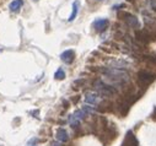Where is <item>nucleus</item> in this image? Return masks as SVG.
<instances>
[{
  "mask_svg": "<svg viewBox=\"0 0 156 146\" xmlns=\"http://www.w3.org/2000/svg\"><path fill=\"white\" fill-rule=\"evenodd\" d=\"M135 38H136V41H139V42L143 43V44H147V43H150V42L154 40V38L151 37V34H150L147 31H144V30L135 32Z\"/></svg>",
  "mask_w": 156,
  "mask_h": 146,
  "instance_id": "obj_4",
  "label": "nucleus"
},
{
  "mask_svg": "<svg viewBox=\"0 0 156 146\" xmlns=\"http://www.w3.org/2000/svg\"><path fill=\"white\" fill-rule=\"evenodd\" d=\"M143 60L150 65H154L156 66V55H144L143 57Z\"/></svg>",
  "mask_w": 156,
  "mask_h": 146,
  "instance_id": "obj_12",
  "label": "nucleus"
},
{
  "mask_svg": "<svg viewBox=\"0 0 156 146\" xmlns=\"http://www.w3.org/2000/svg\"><path fill=\"white\" fill-rule=\"evenodd\" d=\"M60 59L65 64H71L74 61V59H75V52L73 49H68V50H65V52H63L60 54Z\"/></svg>",
  "mask_w": 156,
  "mask_h": 146,
  "instance_id": "obj_5",
  "label": "nucleus"
},
{
  "mask_svg": "<svg viewBox=\"0 0 156 146\" xmlns=\"http://www.w3.org/2000/svg\"><path fill=\"white\" fill-rule=\"evenodd\" d=\"M55 137H57V140H58V141H60V142H66V141L69 140V135H68L66 130H65V129H63V128H59V129L57 130Z\"/></svg>",
  "mask_w": 156,
  "mask_h": 146,
  "instance_id": "obj_9",
  "label": "nucleus"
},
{
  "mask_svg": "<svg viewBox=\"0 0 156 146\" xmlns=\"http://www.w3.org/2000/svg\"><path fill=\"white\" fill-rule=\"evenodd\" d=\"M2 50H3V49H0V52H2Z\"/></svg>",
  "mask_w": 156,
  "mask_h": 146,
  "instance_id": "obj_18",
  "label": "nucleus"
},
{
  "mask_svg": "<svg viewBox=\"0 0 156 146\" xmlns=\"http://www.w3.org/2000/svg\"><path fill=\"white\" fill-rule=\"evenodd\" d=\"M22 5H23V0H12V2L10 3V5H9V9L12 12H16L22 8Z\"/></svg>",
  "mask_w": 156,
  "mask_h": 146,
  "instance_id": "obj_10",
  "label": "nucleus"
},
{
  "mask_svg": "<svg viewBox=\"0 0 156 146\" xmlns=\"http://www.w3.org/2000/svg\"><path fill=\"white\" fill-rule=\"evenodd\" d=\"M107 26H108V20H106V19H98V20H96L95 22H94V27H95V30L96 31H105L106 28H107Z\"/></svg>",
  "mask_w": 156,
  "mask_h": 146,
  "instance_id": "obj_8",
  "label": "nucleus"
},
{
  "mask_svg": "<svg viewBox=\"0 0 156 146\" xmlns=\"http://www.w3.org/2000/svg\"><path fill=\"white\" fill-rule=\"evenodd\" d=\"M155 80V74L149 70H140L138 72V82L141 87H146Z\"/></svg>",
  "mask_w": 156,
  "mask_h": 146,
  "instance_id": "obj_3",
  "label": "nucleus"
},
{
  "mask_svg": "<svg viewBox=\"0 0 156 146\" xmlns=\"http://www.w3.org/2000/svg\"><path fill=\"white\" fill-rule=\"evenodd\" d=\"M100 95L98 93H95V92H87L85 95V102L87 104H92V106H96L100 103Z\"/></svg>",
  "mask_w": 156,
  "mask_h": 146,
  "instance_id": "obj_6",
  "label": "nucleus"
},
{
  "mask_svg": "<svg viewBox=\"0 0 156 146\" xmlns=\"http://www.w3.org/2000/svg\"><path fill=\"white\" fill-rule=\"evenodd\" d=\"M94 87H95L101 95H105V96H113V95L117 92V90L114 89V86H112V85H109V84H106V82H103V81H101V80H96V81L94 82Z\"/></svg>",
  "mask_w": 156,
  "mask_h": 146,
  "instance_id": "obj_2",
  "label": "nucleus"
},
{
  "mask_svg": "<svg viewBox=\"0 0 156 146\" xmlns=\"http://www.w3.org/2000/svg\"><path fill=\"white\" fill-rule=\"evenodd\" d=\"M80 122H81V120H79L77 118H75L73 114L69 117V123H70V125H71L73 128H77V127L80 125Z\"/></svg>",
  "mask_w": 156,
  "mask_h": 146,
  "instance_id": "obj_13",
  "label": "nucleus"
},
{
  "mask_svg": "<svg viewBox=\"0 0 156 146\" xmlns=\"http://www.w3.org/2000/svg\"><path fill=\"white\" fill-rule=\"evenodd\" d=\"M51 146H62L59 142H55V141H53L52 144H51Z\"/></svg>",
  "mask_w": 156,
  "mask_h": 146,
  "instance_id": "obj_17",
  "label": "nucleus"
},
{
  "mask_svg": "<svg viewBox=\"0 0 156 146\" xmlns=\"http://www.w3.org/2000/svg\"><path fill=\"white\" fill-rule=\"evenodd\" d=\"M79 5H80V3L79 2H75V3H73V11H71V15L69 16V21H73V20H75V17H76V15H77V11H79Z\"/></svg>",
  "mask_w": 156,
  "mask_h": 146,
  "instance_id": "obj_11",
  "label": "nucleus"
},
{
  "mask_svg": "<svg viewBox=\"0 0 156 146\" xmlns=\"http://www.w3.org/2000/svg\"><path fill=\"white\" fill-rule=\"evenodd\" d=\"M126 19V22L130 26V27H135V28H139L140 27V22H139V20L135 17V16H133L132 14H124L123 15Z\"/></svg>",
  "mask_w": 156,
  "mask_h": 146,
  "instance_id": "obj_7",
  "label": "nucleus"
},
{
  "mask_svg": "<svg viewBox=\"0 0 156 146\" xmlns=\"http://www.w3.org/2000/svg\"><path fill=\"white\" fill-rule=\"evenodd\" d=\"M54 78L57 79V80H63L64 78H65V71L62 69V68H59L57 71H55V74H54Z\"/></svg>",
  "mask_w": 156,
  "mask_h": 146,
  "instance_id": "obj_14",
  "label": "nucleus"
},
{
  "mask_svg": "<svg viewBox=\"0 0 156 146\" xmlns=\"http://www.w3.org/2000/svg\"><path fill=\"white\" fill-rule=\"evenodd\" d=\"M75 118H77L79 120H83L85 117H86V113L83 111V109H79V111H76V112H74V114H73Z\"/></svg>",
  "mask_w": 156,
  "mask_h": 146,
  "instance_id": "obj_15",
  "label": "nucleus"
},
{
  "mask_svg": "<svg viewBox=\"0 0 156 146\" xmlns=\"http://www.w3.org/2000/svg\"><path fill=\"white\" fill-rule=\"evenodd\" d=\"M101 72L103 75H106L108 79L112 80V86L123 84L129 79V75L127 72L122 69H118V68H102Z\"/></svg>",
  "mask_w": 156,
  "mask_h": 146,
  "instance_id": "obj_1",
  "label": "nucleus"
},
{
  "mask_svg": "<svg viewBox=\"0 0 156 146\" xmlns=\"http://www.w3.org/2000/svg\"><path fill=\"white\" fill-rule=\"evenodd\" d=\"M38 142V139H32V140H30L28 141V144H27V146H36V144Z\"/></svg>",
  "mask_w": 156,
  "mask_h": 146,
  "instance_id": "obj_16",
  "label": "nucleus"
}]
</instances>
